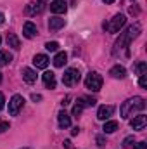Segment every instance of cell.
I'll list each match as a JSON object with an SVG mask.
<instances>
[{
    "instance_id": "277c9868",
    "label": "cell",
    "mask_w": 147,
    "mask_h": 149,
    "mask_svg": "<svg viewBox=\"0 0 147 149\" xmlns=\"http://www.w3.org/2000/svg\"><path fill=\"white\" fill-rule=\"evenodd\" d=\"M125 23H126V17H125V14H116L112 19H111L107 24H104V28L109 31V33H118L123 26H125Z\"/></svg>"
},
{
    "instance_id": "7a4b0ae2",
    "label": "cell",
    "mask_w": 147,
    "mask_h": 149,
    "mask_svg": "<svg viewBox=\"0 0 147 149\" xmlns=\"http://www.w3.org/2000/svg\"><path fill=\"white\" fill-rule=\"evenodd\" d=\"M146 108V99L144 97H132V99H128V101H125L123 102V106H121V118H125V120H128L130 116H133L135 113L142 111Z\"/></svg>"
},
{
    "instance_id": "2e32d148",
    "label": "cell",
    "mask_w": 147,
    "mask_h": 149,
    "mask_svg": "<svg viewBox=\"0 0 147 149\" xmlns=\"http://www.w3.org/2000/svg\"><path fill=\"white\" fill-rule=\"evenodd\" d=\"M109 74L112 76V78H125V76H126V70H125L123 66L116 64V66H112V68H111Z\"/></svg>"
},
{
    "instance_id": "30bf717a",
    "label": "cell",
    "mask_w": 147,
    "mask_h": 149,
    "mask_svg": "<svg viewBox=\"0 0 147 149\" xmlns=\"http://www.w3.org/2000/svg\"><path fill=\"white\" fill-rule=\"evenodd\" d=\"M49 57L45 56V54H37L35 57H33V64L37 66V68H40V70H45L47 66H49Z\"/></svg>"
},
{
    "instance_id": "ac0fdd59",
    "label": "cell",
    "mask_w": 147,
    "mask_h": 149,
    "mask_svg": "<svg viewBox=\"0 0 147 149\" xmlns=\"http://www.w3.org/2000/svg\"><path fill=\"white\" fill-rule=\"evenodd\" d=\"M7 45H9V47H12V49H16V50H17V49H19V47H21V42H19V38L16 37V35H14V33H9V35H7Z\"/></svg>"
},
{
    "instance_id": "4dcf8cb0",
    "label": "cell",
    "mask_w": 147,
    "mask_h": 149,
    "mask_svg": "<svg viewBox=\"0 0 147 149\" xmlns=\"http://www.w3.org/2000/svg\"><path fill=\"white\" fill-rule=\"evenodd\" d=\"M97 146H104V137H102V135L97 137Z\"/></svg>"
},
{
    "instance_id": "6da1fadb",
    "label": "cell",
    "mask_w": 147,
    "mask_h": 149,
    "mask_svg": "<svg viewBox=\"0 0 147 149\" xmlns=\"http://www.w3.org/2000/svg\"><path fill=\"white\" fill-rule=\"evenodd\" d=\"M140 31H142V26H140V23H135V24H132V26H128L121 35L119 38L116 40V43H114V54L119 50V49H126L130 43H132V40H135V38L140 35Z\"/></svg>"
},
{
    "instance_id": "9c48e42d",
    "label": "cell",
    "mask_w": 147,
    "mask_h": 149,
    "mask_svg": "<svg viewBox=\"0 0 147 149\" xmlns=\"http://www.w3.org/2000/svg\"><path fill=\"white\" fill-rule=\"evenodd\" d=\"M112 113H114V106H101L99 111H97V118L106 121V120H109L112 116Z\"/></svg>"
},
{
    "instance_id": "d4e9b609",
    "label": "cell",
    "mask_w": 147,
    "mask_h": 149,
    "mask_svg": "<svg viewBox=\"0 0 147 149\" xmlns=\"http://www.w3.org/2000/svg\"><path fill=\"white\" fill-rule=\"evenodd\" d=\"M81 111H83L81 102H76V104L73 106V111H71V114H73V116H80V114H81Z\"/></svg>"
},
{
    "instance_id": "83f0119b",
    "label": "cell",
    "mask_w": 147,
    "mask_h": 149,
    "mask_svg": "<svg viewBox=\"0 0 147 149\" xmlns=\"http://www.w3.org/2000/svg\"><path fill=\"white\" fill-rule=\"evenodd\" d=\"M9 127H10L9 121H2V120H0V134L5 132V130H9Z\"/></svg>"
},
{
    "instance_id": "d6986e66",
    "label": "cell",
    "mask_w": 147,
    "mask_h": 149,
    "mask_svg": "<svg viewBox=\"0 0 147 149\" xmlns=\"http://www.w3.org/2000/svg\"><path fill=\"white\" fill-rule=\"evenodd\" d=\"M102 130H104V134H112V132H116V130H118V121H114V120L106 121Z\"/></svg>"
},
{
    "instance_id": "44dd1931",
    "label": "cell",
    "mask_w": 147,
    "mask_h": 149,
    "mask_svg": "<svg viewBox=\"0 0 147 149\" xmlns=\"http://www.w3.org/2000/svg\"><path fill=\"white\" fill-rule=\"evenodd\" d=\"M133 70H135V73L139 74V76H140V74H146L147 73V64L144 61H142V63H137V64L133 66Z\"/></svg>"
},
{
    "instance_id": "7402d4cb",
    "label": "cell",
    "mask_w": 147,
    "mask_h": 149,
    "mask_svg": "<svg viewBox=\"0 0 147 149\" xmlns=\"http://www.w3.org/2000/svg\"><path fill=\"white\" fill-rule=\"evenodd\" d=\"M38 10H40V9L37 7V3H28V5H26V9H24L26 16H35Z\"/></svg>"
},
{
    "instance_id": "8d00e7d4",
    "label": "cell",
    "mask_w": 147,
    "mask_h": 149,
    "mask_svg": "<svg viewBox=\"0 0 147 149\" xmlns=\"http://www.w3.org/2000/svg\"><path fill=\"white\" fill-rule=\"evenodd\" d=\"M0 43H2V38H0Z\"/></svg>"
},
{
    "instance_id": "8fae6325",
    "label": "cell",
    "mask_w": 147,
    "mask_h": 149,
    "mask_svg": "<svg viewBox=\"0 0 147 149\" xmlns=\"http://www.w3.org/2000/svg\"><path fill=\"white\" fill-rule=\"evenodd\" d=\"M57 123L61 128H68V127H71V116L66 111H61L57 114Z\"/></svg>"
},
{
    "instance_id": "8992f818",
    "label": "cell",
    "mask_w": 147,
    "mask_h": 149,
    "mask_svg": "<svg viewBox=\"0 0 147 149\" xmlns=\"http://www.w3.org/2000/svg\"><path fill=\"white\" fill-rule=\"evenodd\" d=\"M80 78H81L80 71L74 70V68H69V70H66L64 74H62V83H64L66 87H73V85H76V83L80 81Z\"/></svg>"
},
{
    "instance_id": "52a82bcc",
    "label": "cell",
    "mask_w": 147,
    "mask_h": 149,
    "mask_svg": "<svg viewBox=\"0 0 147 149\" xmlns=\"http://www.w3.org/2000/svg\"><path fill=\"white\" fill-rule=\"evenodd\" d=\"M130 125H132V128L133 130H144L147 125V118L144 114H139V116H133V120L130 121Z\"/></svg>"
},
{
    "instance_id": "5bb4252c",
    "label": "cell",
    "mask_w": 147,
    "mask_h": 149,
    "mask_svg": "<svg viewBox=\"0 0 147 149\" xmlns=\"http://www.w3.org/2000/svg\"><path fill=\"white\" fill-rule=\"evenodd\" d=\"M23 80L26 83H35L37 81V71L31 68H23Z\"/></svg>"
},
{
    "instance_id": "3957f363",
    "label": "cell",
    "mask_w": 147,
    "mask_h": 149,
    "mask_svg": "<svg viewBox=\"0 0 147 149\" xmlns=\"http://www.w3.org/2000/svg\"><path fill=\"white\" fill-rule=\"evenodd\" d=\"M85 87L92 92H99L102 88V76L97 73V71H92V73L87 74L85 78Z\"/></svg>"
},
{
    "instance_id": "cb8c5ba5",
    "label": "cell",
    "mask_w": 147,
    "mask_h": 149,
    "mask_svg": "<svg viewBox=\"0 0 147 149\" xmlns=\"http://www.w3.org/2000/svg\"><path fill=\"white\" fill-rule=\"evenodd\" d=\"M45 49H47L49 52H55V50L59 49V43H57V42H47V43H45Z\"/></svg>"
},
{
    "instance_id": "4fadbf2b",
    "label": "cell",
    "mask_w": 147,
    "mask_h": 149,
    "mask_svg": "<svg viewBox=\"0 0 147 149\" xmlns=\"http://www.w3.org/2000/svg\"><path fill=\"white\" fill-rule=\"evenodd\" d=\"M42 78H43V83L47 88H55V74L52 71H45L42 74Z\"/></svg>"
},
{
    "instance_id": "ba28073f",
    "label": "cell",
    "mask_w": 147,
    "mask_h": 149,
    "mask_svg": "<svg viewBox=\"0 0 147 149\" xmlns=\"http://www.w3.org/2000/svg\"><path fill=\"white\" fill-rule=\"evenodd\" d=\"M50 10H52L54 14H64V12L68 10V3H66L64 0H54V2L50 3Z\"/></svg>"
},
{
    "instance_id": "7c38bea8",
    "label": "cell",
    "mask_w": 147,
    "mask_h": 149,
    "mask_svg": "<svg viewBox=\"0 0 147 149\" xmlns=\"http://www.w3.org/2000/svg\"><path fill=\"white\" fill-rule=\"evenodd\" d=\"M64 24H66V21L64 19H61V17H50V21H49V28H50V31H57V30H61V28H64Z\"/></svg>"
},
{
    "instance_id": "1f68e13d",
    "label": "cell",
    "mask_w": 147,
    "mask_h": 149,
    "mask_svg": "<svg viewBox=\"0 0 147 149\" xmlns=\"http://www.w3.org/2000/svg\"><path fill=\"white\" fill-rule=\"evenodd\" d=\"M31 99H33V101H42V95H37V94H33V95H31Z\"/></svg>"
},
{
    "instance_id": "74e56055",
    "label": "cell",
    "mask_w": 147,
    "mask_h": 149,
    "mask_svg": "<svg viewBox=\"0 0 147 149\" xmlns=\"http://www.w3.org/2000/svg\"><path fill=\"white\" fill-rule=\"evenodd\" d=\"M24 149H28V148H24Z\"/></svg>"
},
{
    "instance_id": "f1b7e54d",
    "label": "cell",
    "mask_w": 147,
    "mask_h": 149,
    "mask_svg": "<svg viewBox=\"0 0 147 149\" xmlns=\"http://www.w3.org/2000/svg\"><path fill=\"white\" fill-rule=\"evenodd\" d=\"M3 106H5V97H3V94L0 92V111L3 109Z\"/></svg>"
},
{
    "instance_id": "d590c367",
    "label": "cell",
    "mask_w": 147,
    "mask_h": 149,
    "mask_svg": "<svg viewBox=\"0 0 147 149\" xmlns=\"http://www.w3.org/2000/svg\"><path fill=\"white\" fill-rule=\"evenodd\" d=\"M0 83H2V73H0Z\"/></svg>"
},
{
    "instance_id": "e575fe53",
    "label": "cell",
    "mask_w": 147,
    "mask_h": 149,
    "mask_svg": "<svg viewBox=\"0 0 147 149\" xmlns=\"http://www.w3.org/2000/svg\"><path fill=\"white\" fill-rule=\"evenodd\" d=\"M104 3H112V2H116V0H102Z\"/></svg>"
},
{
    "instance_id": "9a60e30c",
    "label": "cell",
    "mask_w": 147,
    "mask_h": 149,
    "mask_svg": "<svg viewBox=\"0 0 147 149\" xmlns=\"http://www.w3.org/2000/svg\"><path fill=\"white\" fill-rule=\"evenodd\" d=\"M23 35L26 38H33L37 35V26L31 23V21H28V23H24V26H23Z\"/></svg>"
},
{
    "instance_id": "603a6c76",
    "label": "cell",
    "mask_w": 147,
    "mask_h": 149,
    "mask_svg": "<svg viewBox=\"0 0 147 149\" xmlns=\"http://www.w3.org/2000/svg\"><path fill=\"white\" fill-rule=\"evenodd\" d=\"M78 102H81V106L85 108V106H95V99L94 97H81V99H78Z\"/></svg>"
},
{
    "instance_id": "836d02e7",
    "label": "cell",
    "mask_w": 147,
    "mask_h": 149,
    "mask_svg": "<svg viewBox=\"0 0 147 149\" xmlns=\"http://www.w3.org/2000/svg\"><path fill=\"white\" fill-rule=\"evenodd\" d=\"M3 21H5V16H3V14L0 12V24H3Z\"/></svg>"
},
{
    "instance_id": "484cf974",
    "label": "cell",
    "mask_w": 147,
    "mask_h": 149,
    "mask_svg": "<svg viewBox=\"0 0 147 149\" xmlns=\"http://www.w3.org/2000/svg\"><path fill=\"white\" fill-rule=\"evenodd\" d=\"M133 142H135L133 135H128V137H125V141H123V148H132Z\"/></svg>"
},
{
    "instance_id": "d6a6232c",
    "label": "cell",
    "mask_w": 147,
    "mask_h": 149,
    "mask_svg": "<svg viewBox=\"0 0 147 149\" xmlns=\"http://www.w3.org/2000/svg\"><path fill=\"white\" fill-rule=\"evenodd\" d=\"M78 132H80V128H78V127H74L73 130H71V135H78Z\"/></svg>"
},
{
    "instance_id": "f546056e",
    "label": "cell",
    "mask_w": 147,
    "mask_h": 149,
    "mask_svg": "<svg viewBox=\"0 0 147 149\" xmlns=\"http://www.w3.org/2000/svg\"><path fill=\"white\" fill-rule=\"evenodd\" d=\"M135 149H147V142H139V144H135Z\"/></svg>"
},
{
    "instance_id": "ffe728a7",
    "label": "cell",
    "mask_w": 147,
    "mask_h": 149,
    "mask_svg": "<svg viewBox=\"0 0 147 149\" xmlns=\"http://www.w3.org/2000/svg\"><path fill=\"white\" fill-rule=\"evenodd\" d=\"M10 61H12V56H10L9 52H5V50H0V66L9 64Z\"/></svg>"
},
{
    "instance_id": "4316f807",
    "label": "cell",
    "mask_w": 147,
    "mask_h": 149,
    "mask_svg": "<svg viewBox=\"0 0 147 149\" xmlns=\"http://www.w3.org/2000/svg\"><path fill=\"white\" fill-rule=\"evenodd\" d=\"M139 85L142 88H147V73L146 74H140V80H139Z\"/></svg>"
},
{
    "instance_id": "5b68a950",
    "label": "cell",
    "mask_w": 147,
    "mask_h": 149,
    "mask_svg": "<svg viewBox=\"0 0 147 149\" xmlns=\"http://www.w3.org/2000/svg\"><path fill=\"white\" fill-rule=\"evenodd\" d=\"M23 106H24V99H23V95H19V94L12 95V99L9 101V114H10V116H17L19 111L23 109Z\"/></svg>"
},
{
    "instance_id": "e0dca14e",
    "label": "cell",
    "mask_w": 147,
    "mask_h": 149,
    "mask_svg": "<svg viewBox=\"0 0 147 149\" xmlns=\"http://www.w3.org/2000/svg\"><path fill=\"white\" fill-rule=\"evenodd\" d=\"M66 61H68V54L66 52H57L55 57H54V66L55 68H62L66 64Z\"/></svg>"
}]
</instances>
